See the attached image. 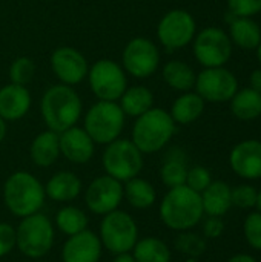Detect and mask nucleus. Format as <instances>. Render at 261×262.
Returning <instances> with one entry per match:
<instances>
[{
  "instance_id": "nucleus-17",
  "label": "nucleus",
  "mask_w": 261,
  "mask_h": 262,
  "mask_svg": "<svg viewBox=\"0 0 261 262\" xmlns=\"http://www.w3.org/2000/svg\"><path fill=\"white\" fill-rule=\"evenodd\" d=\"M102 241L91 232L83 230L66 239L62 250L63 262H98L102 258Z\"/></svg>"
},
{
  "instance_id": "nucleus-36",
  "label": "nucleus",
  "mask_w": 261,
  "mask_h": 262,
  "mask_svg": "<svg viewBox=\"0 0 261 262\" xmlns=\"http://www.w3.org/2000/svg\"><path fill=\"white\" fill-rule=\"evenodd\" d=\"M212 183V175L211 172L203 167V166H194L191 169H188V175H186V186L189 189H192L197 193H202L209 184Z\"/></svg>"
},
{
  "instance_id": "nucleus-42",
  "label": "nucleus",
  "mask_w": 261,
  "mask_h": 262,
  "mask_svg": "<svg viewBox=\"0 0 261 262\" xmlns=\"http://www.w3.org/2000/svg\"><path fill=\"white\" fill-rule=\"evenodd\" d=\"M112 262H137L134 259V256L131 253H122V255H115V259Z\"/></svg>"
},
{
  "instance_id": "nucleus-24",
  "label": "nucleus",
  "mask_w": 261,
  "mask_h": 262,
  "mask_svg": "<svg viewBox=\"0 0 261 262\" xmlns=\"http://www.w3.org/2000/svg\"><path fill=\"white\" fill-rule=\"evenodd\" d=\"M205 100L197 92H183L171 107V117L175 124H191L197 121L205 112Z\"/></svg>"
},
{
  "instance_id": "nucleus-12",
  "label": "nucleus",
  "mask_w": 261,
  "mask_h": 262,
  "mask_svg": "<svg viewBox=\"0 0 261 262\" xmlns=\"http://www.w3.org/2000/svg\"><path fill=\"white\" fill-rule=\"evenodd\" d=\"M122 63L126 74L135 78H148L158 69L160 51L152 40L146 37H135L125 46Z\"/></svg>"
},
{
  "instance_id": "nucleus-26",
  "label": "nucleus",
  "mask_w": 261,
  "mask_h": 262,
  "mask_svg": "<svg viewBox=\"0 0 261 262\" xmlns=\"http://www.w3.org/2000/svg\"><path fill=\"white\" fill-rule=\"evenodd\" d=\"M118 104L125 115L137 118L154 107V94L145 86H131L118 98Z\"/></svg>"
},
{
  "instance_id": "nucleus-13",
  "label": "nucleus",
  "mask_w": 261,
  "mask_h": 262,
  "mask_svg": "<svg viewBox=\"0 0 261 262\" xmlns=\"http://www.w3.org/2000/svg\"><path fill=\"white\" fill-rule=\"evenodd\" d=\"M195 92L209 103H226L238 91V81L234 72L220 68H205L200 74H197L195 80Z\"/></svg>"
},
{
  "instance_id": "nucleus-40",
  "label": "nucleus",
  "mask_w": 261,
  "mask_h": 262,
  "mask_svg": "<svg viewBox=\"0 0 261 262\" xmlns=\"http://www.w3.org/2000/svg\"><path fill=\"white\" fill-rule=\"evenodd\" d=\"M249 84H251V88L254 91H257V92L261 94V68L251 72V75H249Z\"/></svg>"
},
{
  "instance_id": "nucleus-14",
  "label": "nucleus",
  "mask_w": 261,
  "mask_h": 262,
  "mask_svg": "<svg viewBox=\"0 0 261 262\" xmlns=\"http://www.w3.org/2000/svg\"><path fill=\"white\" fill-rule=\"evenodd\" d=\"M123 198V184L109 175L95 178L85 195L88 209L95 215H108L117 210Z\"/></svg>"
},
{
  "instance_id": "nucleus-44",
  "label": "nucleus",
  "mask_w": 261,
  "mask_h": 262,
  "mask_svg": "<svg viewBox=\"0 0 261 262\" xmlns=\"http://www.w3.org/2000/svg\"><path fill=\"white\" fill-rule=\"evenodd\" d=\"M255 207H257V210L261 213V189L258 190V195H257V206Z\"/></svg>"
},
{
  "instance_id": "nucleus-10",
  "label": "nucleus",
  "mask_w": 261,
  "mask_h": 262,
  "mask_svg": "<svg viewBox=\"0 0 261 262\" xmlns=\"http://www.w3.org/2000/svg\"><path fill=\"white\" fill-rule=\"evenodd\" d=\"M192 41L194 57L205 68L225 66L232 55V41L222 28H205L195 34Z\"/></svg>"
},
{
  "instance_id": "nucleus-1",
  "label": "nucleus",
  "mask_w": 261,
  "mask_h": 262,
  "mask_svg": "<svg viewBox=\"0 0 261 262\" xmlns=\"http://www.w3.org/2000/svg\"><path fill=\"white\" fill-rule=\"evenodd\" d=\"M205 216L200 193L189 189L186 184L172 187L163 196L160 204L162 223L175 232L192 230Z\"/></svg>"
},
{
  "instance_id": "nucleus-30",
  "label": "nucleus",
  "mask_w": 261,
  "mask_h": 262,
  "mask_svg": "<svg viewBox=\"0 0 261 262\" xmlns=\"http://www.w3.org/2000/svg\"><path fill=\"white\" fill-rule=\"evenodd\" d=\"M123 195L132 207L142 210L152 207L157 200V192L154 186L138 177L126 181V186L123 187Z\"/></svg>"
},
{
  "instance_id": "nucleus-11",
  "label": "nucleus",
  "mask_w": 261,
  "mask_h": 262,
  "mask_svg": "<svg viewBox=\"0 0 261 262\" xmlns=\"http://www.w3.org/2000/svg\"><path fill=\"white\" fill-rule=\"evenodd\" d=\"M195 18L186 9L168 11L157 25V38L168 51L188 46L195 37Z\"/></svg>"
},
{
  "instance_id": "nucleus-27",
  "label": "nucleus",
  "mask_w": 261,
  "mask_h": 262,
  "mask_svg": "<svg viewBox=\"0 0 261 262\" xmlns=\"http://www.w3.org/2000/svg\"><path fill=\"white\" fill-rule=\"evenodd\" d=\"M163 80L169 88L178 92H188L195 86V71L182 60H171L163 66Z\"/></svg>"
},
{
  "instance_id": "nucleus-23",
  "label": "nucleus",
  "mask_w": 261,
  "mask_h": 262,
  "mask_svg": "<svg viewBox=\"0 0 261 262\" xmlns=\"http://www.w3.org/2000/svg\"><path fill=\"white\" fill-rule=\"evenodd\" d=\"M29 155L32 163L38 167H49L51 164H54L60 155L58 134L49 129L40 132L31 143Z\"/></svg>"
},
{
  "instance_id": "nucleus-16",
  "label": "nucleus",
  "mask_w": 261,
  "mask_h": 262,
  "mask_svg": "<svg viewBox=\"0 0 261 262\" xmlns=\"http://www.w3.org/2000/svg\"><path fill=\"white\" fill-rule=\"evenodd\" d=\"M229 166L232 172L246 180H261V141L245 140L235 144L229 154Z\"/></svg>"
},
{
  "instance_id": "nucleus-45",
  "label": "nucleus",
  "mask_w": 261,
  "mask_h": 262,
  "mask_svg": "<svg viewBox=\"0 0 261 262\" xmlns=\"http://www.w3.org/2000/svg\"><path fill=\"white\" fill-rule=\"evenodd\" d=\"M257 58H258V61H260L261 64V41L260 45H258V48H257Z\"/></svg>"
},
{
  "instance_id": "nucleus-34",
  "label": "nucleus",
  "mask_w": 261,
  "mask_h": 262,
  "mask_svg": "<svg viewBox=\"0 0 261 262\" xmlns=\"http://www.w3.org/2000/svg\"><path fill=\"white\" fill-rule=\"evenodd\" d=\"M257 195L258 190L251 184H238L231 189V200L232 207L242 210H252L257 206Z\"/></svg>"
},
{
  "instance_id": "nucleus-47",
  "label": "nucleus",
  "mask_w": 261,
  "mask_h": 262,
  "mask_svg": "<svg viewBox=\"0 0 261 262\" xmlns=\"http://www.w3.org/2000/svg\"><path fill=\"white\" fill-rule=\"evenodd\" d=\"M43 262H45V261H43Z\"/></svg>"
},
{
  "instance_id": "nucleus-5",
  "label": "nucleus",
  "mask_w": 261,
  "mask_h": 262,
  "mask_svg": "<svg viewBox=\"0 0 261 262\" xmlns=\"http://www.w3.org/2000/svg\"><path fill=\"white\" fill-rule=\"evenodd\" d=\"M125 112L117 101L98 100L85 115L83 129L97 144H109L120 138L125 127Z\"/></svg>"
},
{
  "instance_id": "nucleus-20",
  "label": "nucleus",
  "mask_w": 261,
  "mask_h": 262,
  "mask_svg": "<svg viewBox=\"0 0 261 262\" xmlns=\"http://www.w3.org/2000/svg\"><path fill=\"white\" fill-rule=\"evenodd\" d=\"M226 20L229 21V38L242 49H257L261 41L260 25L252 17H237L228 12Z\"/></svg>"
},
{
  "instance_id": "nucleus-46",
  "label": "nucleus",
  "mask_w": 261,
  "mask_h": 262,
  "mask_svg": "<svg viewBox=\"0 0 261 262\" xmlns=\"http://www.w3.org/2000/svg\"><path fill=\"white\" fill-rule=\"evenodd\" d=\"M186 262H197V259H194V258H188Z\"/></svg>"
},
{
  "instance_id": "nucleus-7",
  "label": "nucleus",
  "mask_w": 261,
  "mask_h": 262,
  "mask_svg": "<svg viewBox=\"0 0 261 262\" xmlns=\"http://www.w3.org/2000/svg\"><path fill=\"white\" fill-rule=\"evenodd\" d=\"M98 238L102 246L111 255L129 253L138 241V227L129 213L114 210L108 215H103Z\"/></svg>"
},
{
  "instance_id": "nucleus-33",
  "label": "nucleus",
  "mask_w": 261,
  "mask_h": 262,
  "mask_svg": "<svg viewBox=\"0 0 261 262\" xmlns=\"http://www.w3.org/2000/svg\"><path fill=\"white\" fill-rule=\"evenodd\" d=\"M34 72H35L34 61L31 58H28V57H18L11 63L8 75H9L11 83L26 86L32 80Z\"/></svg>"
},
{
  "instance_id": "nucleus-4",
  "label": "nucleus",
  "mask_w": 261,
  "mask_h": 262,
  "mask_svg": "<svg viewBox=\"0 0 261 262\" xmlns=\"http://www.w3.org/2000/svg\"><path fill=\"white\" fill-rule=\"evenodd\" d=\"M175 121L171 114L160 107H152L143 115L137 117L132 126L131 141L142 154L160 152L174 137Z\"/></svg>"
},
{
  "instance_id": "nucleus-8",
  "label": "nucleus",
  "mask_w": 261,
  "mask_h": 262,
  "mask_svg": "<svg viewBox=\"0 0 261 262\" xmlns=\"http://www.w3.org/2000/svg\"><path fill=\"white\" fill-rule=\"evenodd\" d=\"M102 161L106 175L118 180L120 183H126L138 177L143 169V154L131 140L123 138H117L106 144Z\"/></svg>"
},
{
  "instance_id": "nucleus-15",
  "label": "nucleus",
  "mask_w": 261,
  "mask_h": 262,
  "mask_svg": "<svg viewBox=\"0 0 261 262\" xmlns=\"http://www.w3.org/2000/svg\"><path fill=\"white\" fill-rule=\"evenodd\" d=\"M51 69L62 84L75 86L88 77V60L71 46H60L51 55Z\"/></svg>"
},
{
  "instance_id": "nucleus-9",
  "label": "nucleus",
  "mask_w": 261,
  "mask_h": 262,
  "mask_svg": "<svg viewBox=\"0 0 261 262\" xmlns=\"http://www.w3.org/2000/svg\"><path fill=\"white\" fill-rule=\"evenodd\" d=\"M88 81L92 94L103 101H118L128 88V78L123 66L109 58L97 60L89 68Z\"/></svg>"
},
{
  "instance_id": "nucleus-38",
  "label": "nucleus",
  "mask_w": 261,
  "mask_h": 262,
  "mask_svg": "<svg viewBox=\"0 0 261 262\" xmlns=\"http://www.w3.org/2000/svg\"><path fill=\"white\" fill-rule=\"evenodd\" d=\"M15 247V229L8 223H0V258L6 256Z\"/></svg>"
},
{
  "instance_id": "nucleus-3",
  "label": "nucleus",
  "mask_w": 261,
  "mask_h": 262,
  "mask_svg": "<svg viewBox=\"0 0 261 262\" xmlns=\"http://www.w3.org/2000/svg\"><path fill=\"white\" fill-rule=\"evenodd\" d=\"M45 187L29 172H14L5 181L3 201L8 210L17 218H25L40 212L45 204Z\"/></svg>"
},
{
  "instance_id": "nucleus-37",
  "label": "nucleus",
  "mask_w": 261,
  "mask_h": 262,
  "mask_svg": "<svg viewBox=\"0 0 261 262\" xmlns=\"http://www.w3.org/2000/svg\"><path fill=\"white\" fill-rule=\"evenodd\" d=\"M228 6L237 17H254L261 12V0H228Z\"/></svg>"
},
{
  "instance_id": "nucleus-25",
  "label": "nucleus",
  "mask_w": 261,
  "mask_h": 262,
  "mask_svg": "<svg viewBox=\"0 0 261 262\" xmlns=\"http://www.w3.org/2000/svg\"><path fill=\"white\" fill-rule=\"evenodd\" d=\"M186 175H188V161H186V154L174 147L165 155L163 166L160 169V177L162 181L166 187H178L186 183Z\"/></svg>"
},
{
  "instance_id": "nucleus-29",
  "label": "nucleus",
  "mask_w": 261,
  "mask_h": 262,
  "mask_svg": "<svg viewBox=\"0 0 261 262\" xmlns=\"http://www.w3.org/2000/svg\"><path fill=\"white\" fill-rule=\"evenodd\" d=\"M132 256L137 262H171V249L165 241L155 236L138 239L132 249Z\"/></svg>"
},
{
  "instance_id": "nucleus-32",
  "label": "nucleus",
  "mask_w": 261,
  "mask_h": 262,
  "mask_svg": "<svg viewBox=\"0 0 261 262\" xmlns=\"http://www.w3.org/2000/svg\"><path fill=\"white\" fill-rule=\"evenodd\" d=\"M206 247L208 244L205 236L194 233L191 230L180 232V235L175 238V249L188 258L198 259L206 252Z\"/></svg>"
},
{
  "instance_id": "nucleus-31",
  "label": "nucleus",
  "mask_w": 261,
  "mask_h": 262,
  "mask_svg": "<svg viewBox=\"0 0 261 262\" xmlns=\"http://www.w3.org/2000/svg\"><path fill=\"white\" fill-rule=\"evenodd\" d=\"M55 226L62 233L72 236L88 229V215L78 207L66 206L57 212Z\"/></svg>"
},
{
  "instance_id": "nucleus-41",
  "label": "nucleus",
  "mask_w": 261,
  "mask_h": 262,
  "mask_svg": "<svg viewBox=\"0 0 261 262\" xmlns=\"http://www.w3.org/2000/svg\"><path fill=\"white\" fill-rule=\"evenodd\" d=\"M226 262H258L252 255H248V253H238V255H234L231 256Z\"/></svg>"
},
{
  "instance_id": "nucleus-28",
  "label": "nucleus",
  "mask_w": 261,
  "mask_h": 262,
  "mask_svg": "<svg viewBox=\"0 0 261 262\" xmlns=\"http://www.w3.org/2000/svg\"><path fill=\"white\" fill-rule=\"evenodd\" d=\"M231 111L242 121H252L261 115V94L252 88L237 91L231 98Z\"/></svg>"
},
{
  "instance_id": "nucleus-21",
  "label": "nucleus",
  "mask_w": 261,
  "mask_h": 262,
  "mask_svg": "<svg viewBox=\"0 0 261 262\" xmlns=\"http://www.w3.org/2000/svg\"><path fill=\"white\" fill-rule=\"evenodd\" d=\"M231 189L225 181H212L202 193L203 212L208 216H220L223 218L232 209Z\"/></svg>"
},
{
  "instance_id": "nucleus-18",
  "label": "nucleus",
  "mask_w": 261,
  "mask_h": 262,
  "mask_svg": "<svg viewBox=\"0 0 261 262\" xmlns=\"http://www.w3.org/2000/svg\"><path fill=\"white\" fill-rule=\"evenodd\" d=\"M58 140L60 154L74 164H85L94 157L95 143L83 127L72 126L58 134Z\"/></svg>"
},
{
  "instance_id": "nucleus-39",
  "label": "nucleus",
  "mask_w": 261,
  "mask_h": 262,
  "mask_svg": "<svg viewBox=\"0 0 261 262\" xmlns=\"http://www.w3.org/2000/svg\"><path fill=\"white\" fill-rule=\"evenodd\" d=\"M203 236L206 239H218L225 232V223L220 216H208L203 221Z\"/></svg>"
},
{
  "instance_id": "nucleus-35",
  "label": "nucleus",
  "mask_w": 261,
  "mask_h": 262,
  "mask_svg": "<svg viewBox=\"0 0 261 262\" xmlns=\"http://www.w3.org/2000/svg\"><path fill=\"white\" fill-rule=\"evenodd\" d=\"M243 236L251 249L261 252V213L258 210L251 212L245 218Z\"/></svg>"
},
{
  "instance_id": "nucleus-19",
  "label": "nucleus",
  "mask_w": 261,
  "mask_h": 262,
  "mask_svg": "<svg viewBox=\"0 0 261 262\" xmlns=\"http://www.w3.org/2000/svg\"><path fill=\"white\" fill-rule=\"evenodd\" d=\"M31 92L26 86L9 83L0 89V117L5 121H17L31 109Z\"/></svg>"
},
{
  "instance_id": "nucleus-22",
  "label": "nucleus",
  "mask_w": 261,
  "mask_h": 262,
  "mask_svg": "<svg viewBox=\"0 0 261 262\" xmlns=\"http://www.w3.org/2000/svg\"><path fill=\"white\" fill-rule=\"evenodd\" d=\"M82 192L80 178L68 170L57 172L45 186V193L48 198L57 203H69L75 200Z\"/></svg>"
},
{
  "instance_id": "nucleus-2",
  "label": "nucleus",
  "mask_w": 261,
  "mask_h": 262,
  "mask_svg": "<svg viewBox=\"0 0 261 262\" xmlns=\"http://www.w3.org/2000/svg\"><path fill=\"white\" fill-rule=\"evenodd\" d=\"M40 111L46 127L52 132L62 134L77 124L82 117L83 104L72 86L60 83L51 86L43 94Z\"/></svg>"
},
{
  "instance_id": "nucleus-6",
  "label": "nucleus",
  "mask_w": 261,
  "mask_h": 262,
  "mask_svg": "<svg viewBox=\"0 0 261 262\" xmlns=\"http://www.w3.org/2000/svg\"><path fill=\"white\" fill-rule=\"evenodd\" d=\"M54 227L51 220L37 212L22 218L15 229V247L28 258L38 259L52 249Z\"/></svg>"
},
{
  "instance_id": "nucleus-43",
  "label": "nucleus",
  "mask_w": 261,
  "mask_h": 262,
  "mask_svg": "<svg viewBox=\"0 0 261 262\" xmlns=\"http://www.w3.org/2000/svg\"><path fill=\"white\" fill-rule=\"evenodd\" d=\"M6 137V121L0 117V143L5 140Z\"/></svg>"
}]
</instances>
